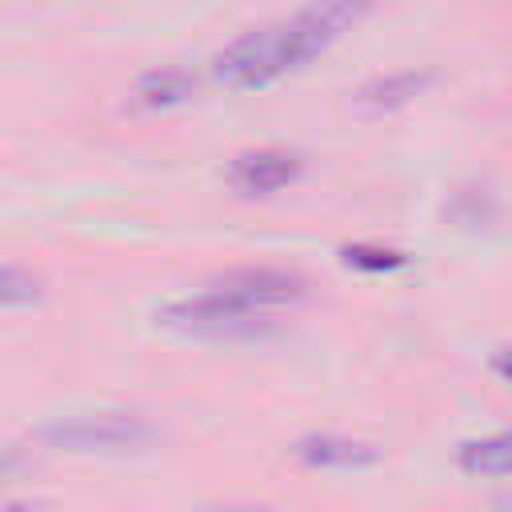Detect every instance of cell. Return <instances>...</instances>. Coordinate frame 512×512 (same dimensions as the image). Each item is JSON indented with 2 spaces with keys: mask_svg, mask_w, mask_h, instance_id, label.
Returning a JSON list of instances; mask_svg holds the SVG:
<instances>
[{
  "mask_svg": "<svg viewBox=\"0 0 512 512\" xmlns=\"http://www.w3.org/2000/svg\"><path fill=\"white\" fill-rule=\"evenodd\" d=\"M372 0H316L284 20L248 28L212 60V76L232 92H260L276 80L300 72L308 60L328 52L364 12Z\"/></svg>",
  "mask_w": 512,
  "mask_h": 512,
  "instance_id": "6da1fadb",
  "label": "cell"
},
{
  "mask_svg": "<svg viewBox=\"0 0 512 512\" xmlns=\"http://www.w3.org/2000/svg\"><path fill=\"white\" fill-rule=\"evenodd\" d=\"M308 300V280L288 268H232L208 288L172 300L160 308V328L196 336V340H232L252 336L272 324L276 312Z\"/></svg>",
  "mask_w": 512,
  "mask_h": 512,
  "instance_id": "7a4b0ae2",
  "label": "cell"
},
{
  "mask_svg": "<svg viewBox=\"0 0 512 512\" xmlns=\"http://www.w3.org/2000/svg\"><path fill=\"white\" fill-rule=\"evenodd\" d=\"M164 440L160 424H152L140 412H88L68 416L36 428V444L68 456H124V452H148Z\"/></svg>",
  "mask_w": 512,
  "mask_h": 512,
  "instance_id": "3957f363",
  "label": "cell"
},
{
  "mask_svg": "<svg viewBox=\"0 0 512 512\" xmlns=\"http://www.w3.org/2000/svg\"><path fill=\"white\" fill-rule=\"evenodd\" d=\"M304 172V160L288 148H248L232 156L228 164V184L240 196H272L288 184H296Z\"/></svg>",
  "mask_w": 512,
  "mask_h": 512,
  "instance_id": "277c9868",
  "label": "cell"
},
{
  "mask_svg": "<svg viewBox=\"0 0 512 512\" xmlns=\"http://www.w3.org/2000/svg\"><path fill=\"white\" fill-rule=\"evenodd\" d=\"M436 84V72L428 68H404V72H388V76H372L352 92V104L364 116H388L408 108L416 96H424Z\"/></svg>",
  "mask_w": 512,
  "mask_h": 512,
  "instance_id": "5b68a950",
  "label": "cell"
},
{
  "mask_svg": "<svg viewBox=\"0 0 512 512\" xmlns=\"http://www.w3.org/2000/svg\"><path fill=\"white\" fill-rule=\"evenodd\" d=\"M292 456L304 464V468H368L380 460V448L368 444V440H356V436H340V432H312V436H300L292 444Z\"/></svg>",
  "mask_w": 512,
  "mask_h": 512,
  "instance_id": "8992f818",
  "label": "cell"
},
{
  "mask_svg": "<svg viewBox=\"0 0 512 512\" xmlns=\"http://www.w3.org/2000/svg\"><path fill=\"white\" fill-rule=\"evenodd\" d=\"M192 96H196V76L188 68H156V72L140 76V84H136V104L148 112L180 108Z\"/></svg>",
  "mask_w": 512,
  "mask_h": 512,
  "instance_id": "52a82bcc",
  "label": "cell"
},
{
  "mask_svg": "<svg viewBox=\"0 0 512 512\" xmlns=\"http://www.w3.org/2000/svg\"><path fill=\"white\" fill-rule=\"evenodd\" d=\"M460 468L472 476H496V480L512 476V432L464 440L460 444Z\"/></svg>",
  "mask_w": 512,
  "mask_h": 512,
  "instance_id": "ba28073f",
  "label": "cell"
},
{
  "mask_svg": "<svg viewBox=\"0 0 512 512\" xmlns=\"http://www.w3.org/2000/svg\"><path fill=\"white\" fill-rule=\"evenodd\" d=\"M36 300H40L36 276L24 272L20 264H4V272H0V304L8 312H16V308H32Z\"/></svg>",
  "mask_w": 512,
  "mask_h": 512,
  "instance_id": "9c48e42d",
  "label": "cell"
},
{
  "mask_svg": "<svg viewBox=\"0 0 512 512\" xmlns=\"http://www.w3.org/2000/svg\"><path fill=\"white\" fill-rule=\"evenodd\" d=\"M344 264H348V268H360V272H392V268L404 264V252H396V248L352 244V248H344Z\"/></svg>",
  "mask_w": 512,
  "mask_h": 512,
  "instance_id": "30bf717a",
  "label": "cell"
},
{
  "mask_svg": "<svg viewBox=\"0 0 512 512\" xmlns=\"http://www.w3.org/2000/svg\"><path fill=\"white\" fill-rule=\"evenodd\" d=\"M496 372L504 376V384H512V348H508V352L496 360Z\"/></svg>",
  "mask_w": 512,
  "mask_h": 512,
  "instance_id": "8fae6325",
  "label": "cell"
}]
</instances>
